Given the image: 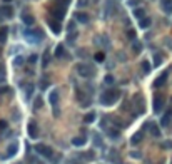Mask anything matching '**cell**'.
<instances>
[{
	"instance_id": "5b68a950",
	"label": "cell",
	"mask_w": 172,
	"mask_h": 164,
	"mask_svg": "<svg viewBox=\"0 0 172 164\" xmlns=\"http://www.w3.org/2000/svg\"><path fill=\"white\" fill-rule=\"evenodd\" d=\"M27 132H29L30 139H37L39 137V126H37L35 121H30L29 126H27Z\"/></svg>"
},
{
	"instance_id": "cb8c5ba5",
	"label": "cell",
	"mask_w": 172,
	"mask_h": 164,
	"mask_svg": "<svg viewBox=\"0 0 172 164\" xmlns=\"http://www.w3.org/2000/svg\"><path fill=\"white\" fill-rule=\"evenodd\" d=\"M107 136L110 139H119V136H120V132H119V129H114V127H110L107 131Z\"/></svg>"
},
{
	"instance_id": "f35d334b",
	"label": "cell",
	"mask_w": 172,
	"mask_h": 164,
	"mask_svg": "<svg viewBox=\"0 0 172 164\" xmlns=\"http://www.w3.org/2000/svg\"><path fill=\"white\" fill-rule=\"evenodd\" d=\"M90 2L89 0H79V7H85V5H89Z\"/></svg>"
},
{
	"instance_id": "2e32d148",
	"label": "cell",
	"mask_w": 172,
	"mask_h": 164,
	"mask_svg": "<svg viewBox=\"0 0 172 164\" xmlns=\"http://www.w3.org/2000/svg\"><path fill=\"white\" fill-rule=\"evenodd\" d=\"M49 101H50V104L54 107H57V102H59V91L57 89H54V91L50 92V97H49Z\"/></svg>"
},
{
	"instance_id": "3957f363",
	"label": "cell",
	"mask_w": 172,
	"mask_h": 164,
	"mask_svg": "<svg viewBox=\"0 0 172 164\" xmlns=\"http://www.w3.org/2000/svg\"><path fill=\"white\" fill-rule=\"evenodd\" d=\"M75 69H77V74L80 77H84V79H89V77L94 76V69L90 66H85V64H79V66H75Z\"/></svg>"
},
{
	"instance_id": "9c48e42d",
	"label": "cell",
	"mask_w": 172,
	"mask_h": 164,
	"mask_svg": "<svg viewBox=\"0 0 172 164\" xmlns=\"http://www.w3.org/2000/svg\"><path fill=\"white\" fill-rule=\"evenodd\" d=\"M169 72H170V67H169L167 70H165L162 76H159L157 79H155V82H154V87H162V85L165 84V80H167V76H169Z\"/></svg>"
},
{
	"instance_id": "277c9868",
	"label": "cell",
	"mask_w": 172,
	"mask_h": 164,
	"mask_svg": "<svg viewBox=\"0 0 172 164\" xmlns=\"http://www.w3.org/2000/svg\"><path fill=\"white\" fill-rule=\"evenodd\" d=\"M35 151L40 154V156L47 157V159H52V157H54V151H52L50 146H45V144H37Z\"/></svg>"
},
{
	"instance_id": "4316f807",
	"label": "cell",
	"mask_w": 172,
	"mask_h": 164,
	"mask_svg": "<svg viewBox=\"0 0 172 164\" xmlns=\"http://www.w3.org/2000/svg\"><path fill=\"white\" fill-rule=\"evenodd\" d=\"M132 50L135 52V54H140V52H142V44H140L139 40H134V44H132Z\"/></svg>"
},
{
	"instance_id": "7dc6e473",
	"label": "cell",
	"mask_w": 172,
	"mask_h": 164,
	"mask_svg": "<svg viewBox=\"0 0 172 164\" xmlns=\"http://www.w3.org/2000/svg\"><path fill=\"white\" fill-rule=\"evenodd\" d=\"M130 156L132 157H140V153H130Z\"/></svg>"
},
{
	"instance_id": "c3c4849f",
	"label": "cell",
	"mask_w": 172,
	"mask_h": 164,
	"mask_svg": "<svg viewBox=\"0 0 172 164\" xmlns=\"http://www.w3.org/2000/svg\"><path fill=\"white\" fill-rule=\"evenodd\" d=\"M4 2H5V4H8V2H12V0H4Z\"/></svg>"
},
{
	"instance_id": "8d00e7d4",
	"label": "cell",
	"mask_w": 172,
	"mask_h": 164,
	"mask_svg": "<svg viewBox=\"0 0 172 164\" xmlns=\"http://www.w3.org/2000/svg\"><path fill=\"white\" fill-rule=\"evenodd\" d=\"M25 92H27V95H29V97H30V95H32V94H33V85H27V89H25Z\"/></svg>"
},
{
	"instance_id": "60d3db41",
	"label": "cell",
	"mask_w": 172,
	"mask_h": 164,
	"mask_svg": "<svg viewBox=\"0 0 172 164\" xmlns=\"http://www.w3.org/2000/svg\"><path fill=\"white\" fill-rule=\"evenodd\" d=\"M127 37H129V39H135V32H134V30H129V32H127Z\"/></svg>"
},
{
	"instance_id": "4dcf8cb0",
	"label": "cell",
	"mask_w": 172,
	"mask_h": 164,
	"mask_svg": "<svg viewBox=\"0 0 172 164\" xmlns=\"http://www.w3.org/2000/svg\"><path fill=\"white\" fill-rule=\"evenodd\" d=\"M84 159L85 161H94V151H87V153H84Z\"/></svg>"
},
{
	"instance_id": "ba28073f",
	"label": "cell",
	"mask_w": 172,
	"mask_h": 164,
	"mask_svg": "<svg viewBox=\"0 0 172 164\" xmlns=\"http://www.w3.org/2000/svg\"><path fill=\"white\" fill-rule=\"evenodd\" d=\"M0 17L12 18V17H14V8H12L10 5H4V7H0Z\"/></svg>"
},
{
	"instance_id": "e575fe53",
	"label": "cell",
	"mask_w": 172,
	"mask_h": 164,
	"mask_svg": "<svg viewBox=\"0 0 172 164\" xmlns=\"http://www.w3.org/2000/svg\"><path fill=\"white\" fill-rule=\"evenodd\" d=\"M161 62H162L161 54H155V57H154V64H155V66H161Z\"/></svg>"
},
{
	"instance_id": "44dd1931",
	"label": "cell",
	"mask_w": 172,
	"mask_h": 164,
	"mask_svg": "<svg viewBox=\"0 0 172 164\" xmlns=\"http://www.w3.org/2000/svg\"><path fill=\"white\" fill-rule=\"evenodd\" d=\"M151 24H152V20L149 17H144L142 20H139V27H140V29H149Z\"/></svg>"
},
{
	"instance_id": "ffe728a7",
	"label": "cell",
	"mask_w": 172,
	"mask_h": 164,
	"mask_svg": "<svg viewBox=\"0 0 172 164\" xmlns=\"http://www.w3.org/2000/svg\"><path fill=\"white\" fill-rule=\"evenodd\" d=\"M65 55H67V54H65L64 45H62V44H59L57 47H55V57H57V59H64Z\"/></svg>"
},
{
	"instance_id": "d6a6232c",
	"label": "cell",
	"mask_w": 172,
	"mask_h": 164,
	"mask_svg": "<svg viewBox=\"0 0 172 164\" xmlns=\"http://www.w3.org/2000/svg\"><path fill=\"white\" fill-rule=\"evenodd\" d=\"M161 147L162 149H172V141H164L161 144Z\"/></svg>"
},
{
	"instance_id": "bcb514c9",
	"label": "cell",
	"mask_w": 172,
	"mask_h": 164,
	"mask_svg": "<svg viewBox=\"0 0 172 164\" xmlns=\"http://www.w3.org/2000/svg\"><path fill=\"white\" fill-rule=\"evenodd\" d=\"M30 164H40V162L35 159V157H30Z\"/></svg>"
},
{
	"instance_id": "5bb4252c",
	"label": "cell",
	"mask_w": 172,
	"mask_h": 164,
	"mask_svg": "<svg viewBox=\"0 0 172 164\" xmlns=\"http://www.w3.org/2000/svg\"><path fill=\"white\" fill-rule=\"evenodd\" d=\"M144 139V132L142 131H139V132H135V134L132 136V137H130V144H132V146H137V144H139L140 141H142Z\"/></svg>"
},
{
	"instance_id": "8fae6325",
	"label": "cell",
	"mask_w": 172,
	"mask_h": 164,
	"mask_svg": "<svg viewBox=\"0 0 172 164\" xmlns=\"http://www.w3.org/2000/svg\"><path fill=\"white\" fill-rule=\"evenodd\" d=\"M22 20H24V24H25V25H33V22H35L33 15L30 14L29 10H24V14H22Z\"/></svg>"
},
{
	"instance_id": "1f68e13d",
	"label": "cell",
	"mask_w": 172,
	"mask_h": 164,
	"mask_svg": "<svg viewBox=\"0 0 172 164\" xmlns=\"http://www.w3.org/2000/svg\"><path fill=\"white\" fill-rule=\"evenodd\" d=\"M7 127H8V124H7V121H4V119H0V132H4V131H7Z\"/></svg>"
},
{
	"instance_id": "f907efd6",
	"label": "cell",
	"mask_w": 172,
	"mask_h": 164,
	"mask_svg": "<svg viewBox=\"0 0 172 164\" xmlns=\"http://www.w3.org/2000/svg\"><path fill=\"white\" fill-rule=\"evenodd\" d=\"M170 107H172V97H170Z\"/></svg>"
},
{
	"instance_id": "74e56055",
	"label": "cell",
	"mask_w": 172,
	"mask_h": 164,
	"mask_svg": "<svg viewBox=\"0 0 172 164\" xmlns=\"http://www.w3.org/2000/svg\"><path fill=\"white\" fill-rule=\"evenodd\" d=\"M77 39V32H75V30H74V32H72V34H68V40H70V42H74V40H75Z\"/></svg>"
},
{
	"instance_id": "d590c367",
	"label": "cell",
	"mask_w": 172,
	"mask_h": 164,
	"mask_svg": "<svg viewBox=\"0 0 172 164\" xmlns=\"http://www.w3.org/2000/svg\"><path fill=\"white\" fill-rule=\"evenodd\" d=\"M14 64H15V66H22V64H24V57H22V55H18V57L14 60Z\"/></svg>"
},
{
	"instance_id": "ac0fdd59",
	"label": "cell",
	"mask_w": 172,
	"mask_h": 164,
	"mask_svg": "<svg viewBox=\"0 0 172 164\" xmlns=\"http://www.w3.org/2000/svg\"><path fill=\"white\" fill-rule=\"evenodd\" d=\"M149 131H151V134L154 136V137H161V129L157 127V124L151 122V124H149Z\"/></svg>"
},
{
	"instance_id": "f6af8a7d",
	"label": "cell",
	"mask_w": 172,
	"mask_h": 164,
	"mask_svg": "<svg viewBox=\"0 0 172 164\" xmlns=\"http://www.w3.org/2000/svg\"><path fill=\"white\" fill-rule=\"evenodd\" d=\"M35 60H37V55H35V54H32V55L29 57V62H32V64H33Z\"/></svg>"
},
{
	"instance_id": "603a6c76",
	"label": "cell",
	"mask_w": 172,
	"mask_h": 164,
	"mask_svg": "<svg viewBox=\"0 0 172 164\" xmlns=\"http://www.w3.org/2000/svg\"><path fill=\"white\" fill-rule=\"evenodd\" d=\"M72 144L77 146V147L84 146V144H85V137H84V136H80V137H74V139H72Z\"/></svg>"
},
{
	"instance_id": "e0dca14e",
	"label": "cell",
	"mask_w": 172,
	"mask_h": 164,
	"mask_svg": "<svg viewBox=\"0 0 172 164\" xmlns=\"http://www.w3.org/2000/svg\"><path fill=\"white\" fill-rule=\"evenodd\" d=\"M7 37H8V27H0V44L7 42Z\"/></svg>"
},
{
	"instance_id": "484cf974",
	"label": "cell",
	"mask_w": 172,
	"mask_h": 164,
	"mask_svg": "<svg viewBox=\"0 0 172 164\" xmlns=\"http://www.w3.org/2000/svg\"><path fill=\"white\" fill-rule=\"evenodd\" d=\"M144 15H145V10H144V8H135V10H134V17H135L137 20H142Z\"/></svg>"
},
{
	"instance_id": "52a82bcc",
	"label": "cell",
	"mask_w": 172,
	"mask_h": 164,
	"mask_svg": "<svg viewBox=\"0 0 172 164\" xmlns=\"http://www.w3.org/2000/svg\"><path fill=\"white\" fill-rule=\"evenodd\" d=\"M170 122H172V107H169V109L164 112L162 119H161V126H162V127H169Z\"/></svg>"
},
{
	"instance_id": "836d02e7",
	"label": "cell",
	"mask_w": 172,
	"mask_h": 164,
	"mask_svg": "<svg viewBox=\"0 0 172 164\" xmlns=\"http://www.w3.org/2000/svg\"><path fill=\"white\" fill-rule=\"evenodd\" d=\"M43 55H45V57H43L42 64H43V67H47V66H49V62H50V55L47 54V52H45V54H43Z\"/></svg>"
},
{
	"instance_id": "6da1fadb",
	"label": "cell",
	"mask_w": 172,
	"mask_h": 164,
	"mask_svg": "<svg viewBox=\"0 0 172 164\" xmlns=\"http://www.w3.org/2000/svg\"><path fill=\"white\" fill-rule=\"evenodd\" d=\"M119 95H120V92H119L117 89H110V91H105L104 94L100 95V102L104 104V106H112L114 102H117Z\"/></svg>"
},
{
	"instance_id": "4fadbf2b",
	"label": "cell",
	"mask_w": 172,
	"mask_h": 164,
	"mask_svg": "<svg viewBox=\"0 0 172 164\" xmlns=\"http://www.w3.org/2000/svg\"><path fill=\"white\" fill-rule=\"evenodd\" d=\"M161 8L165 14H172V0H161Z\"/></svg>"
},
{
	"instance_id": "7a4b0ae2",
	"label": "cell",
	"mask_w": 172,
	"mask_h": 164,
	"mask_svg": "<svg viewBox=\"0 0 172 164\" xmlns=\"http://www.w3.org/2000/svg\"><path fill=\"white\" fill-rule=\"evenodd\" d=\"M67 2H68V0H59L57 4H55L54 7L50 8L52 15H54L55 18H59V20H62V18H64L65 8H67Z\"/></svg>"
},
{
	"instance_id": "816d5d0a",
	"label": "cell",
	"mask_w": 172,
	"mask_h": 164,
	"mask_svg": "<svg viewBox=\"0 0 172 164\" xmlns=\"http://www.w3.org/2000/svg\"><path fill=\"white\" fill-rule=\"evenodd\" d=\"M18 164H20V162H18Z\"/></svg>"
},
{
	"instance_id": "681fc988",
	"label": "cell",
	"mask_w": 172,
	"mask_h": 164,
	"mask_svg": "<svg viewBox=\"0 0 172 164\" xmlns=\"http://www.w3.org/2000/svg\"><path fill=\"white\" fill-rule=\"evenodd\" d=\"M2 69H4V67H2V66H0V74H2Z\"/></svg>"
},
{
	"instance_id": "83f0119b",
	"label": "cell",
	"mask_w": 172,
	"mask_h": 164,
	"mask_svg": "<svg viewBox=\"0 0 172 164\" xmlns=\"http://www.w3.org/2000/svg\"><path fill=\"white\" fill-rule=\"evenodd\" d=\"M42 104H43L42 97H37L35 101H33V109H35V111H40V109H42Z\"/></svg>"
},
{
	"instance_id": "ee69618b",
	"label": "cell",
	"mask_w": 172,
	"mask_h": 164,
	"mask_svg": "<svg viewBox=\"0 0 172 164\" xmlns=\"http://www.w3.org/2000/svg\"><path fill=\"white\" fill-rule=\"evenodd\" d=\"M7 92H10L8 87H0V94H7Z\"/></svg>"
},
{
	"instance_id": "d4e9b609",
	"label": "cell",
	"mask_w": 172,
	"mask_h": 164,
	"mask_svg": "<svg viewBox=\"0 0 172 164\" xmlns=\"http://www.w3.org/2000/svg\"><path fill=\"white\" fill-rule=\"evenodd\" d=\"M94 121H95V112H89V114L84 116V122H85V124H90Z\"/></svg>"
},
{
	"instance_id": "d6986e66",
	"label": "cell",
	"mask_w": 172,
	"mask_h": 164,
	"mask_svg": "<svg viewBox=\"0 0 172 164\" xmlns=\"http://www.w3.org/2000/svg\"><path fill=\"white\" fill-rule=\"evenodd\" d=\"M17 149H18L17 142H12L10 146L7 147V157H12V156H15V154H17Z\"/></svg>"
},
{
	"instance_id": "b9f144b4",
	"label": "cell",
	"mask_w": 172,
	"mask_h": 164,
	"mask_svg": "<svg viewBox=\"0 0 172 164\" xmlns=\"http://www.w3.org/2000/svg\"><path fill=\"white\" fill-rule=\"evenodd\" d=\"M47 85H49V80H47V79L43 80V79H42V82H40V87H42V89H45Z\"/></svg>"
},
{
	"instance_id": "9a60e30c",
	"label": "cell",
	"mask_w": 172,
	"mask_h": 164,
	"mask_svg": "<svg viewBox=\"0 0 172 164\" xmlns=\"http://www.w3.org/2000/svg\"><path fill=\"white\" fill-rule=\"evenodd\" d=\"M75 18L79 20L80 24H89V20H90V17L85 14V12H84V14H82V12H77V14H75Z\"/></svg>"
},
{
	"instance_id": "30bf717a",
	"label": "cell",
	"mask_w": 172,
	"mask_h": 164,
	"mask_svg": "<svg viewBox=\"0 0 172 164\" xmlns=\"http://www.w3.org/2000/svg\"><path fill=\"white\" fill-rule=\"evenodd\" d=\"M162 107H164V97L157 94L154 97V112H161Z\"/></svg>"
},
{
	"instance_id": "7bdbcfd3",
	"label": "cell",
	"mask_w": 172,
	"mask_h": 164,
	"mask_svg": "<svg viewBox=\"0 0 172 164\" xmlns=\"http://www.w3.org/2000/svg\"><path fill=\"white\" fill-rule=\"evenodd\" d=\"M105 82H107V84H112V82H114V77H112V76H107V77H105Z\"/></svg>"
},
{
	"instance_id": "7402d4cb",
	"label": "cell",
	"mask_w": 172,
	"mask_h": 164,
	"mask_svg": "<svg viewBox=\"0 0 172 164\" xmlns=\"http://www.w3.org/2000/svg\"><path fill=\"white\" fill-rule=\"evenodd\" d=\"M49 25H50V29H52V32H54V34H60V24H59V22L49 20Z\"/></svg>"
},
{
	"instance_id": "f546056e",
	"label": "cell",
	"mask_w": 172,
	"mask_h": 164,
	"mask_svg": "<svg viewBox=\"0 0 172 164\" xmlns=\"http://www.w3.org/2000/svg\"><path fill=\"white\" fill-rule=\"evenodd\" d=\"M94 59H95L97 62H104V59H105V54H104V52H97V54L94 55Z\"/></svg>"
},
{
	"instance_id": "ab89813d",
	"label": "cell",
	"mask_w": 172,
	"mask_h": 164,
	"mask_svg": "<svg viewBox=\"0 0 172 164\" xmlns=\"http://www.w3.org/2000/svg\"><path fill=\"white\" fill-rule=\"evenodd\" d=\"M140 2H142V0H130V2H129V5L135 7V5H140Z\"/></svg>"
},
{
	"instance_id": "f1b7e54d",
	"label": "cell",
	"mask_w": 172,
	"mask_h": 164,
	"mask_svg": "<svg viewBox=\"0 0 172 164\" xmlns=\"http://www.w3.org/2000/svg\"><path fill=\"white\" fill-rule=\"evenodd\" d=\"M140 67H142V72H144V74H149V72H151V64L147 62V60H144V62L140 64Z\"/></svg>"
},
{
	"instance_id": "7c38bea8",
	"label": "cell",
	"mask_w": 172,
	"mask_h": 164,
	"mask_svg": "<svg viewBox=\"0 0 172 164\" xmlns=\"http://www.w3.org/2000/svg\"><path fill=\"white\" fill-rule=\"evenodd\" d=\"M115 12H117V5H115L112 0H109L107 5H105V15H107V17H112Z\"/></svg>"
},
{
	"instance_id": "8992f818",
	"label": "cell",
	"mask_w": 172,
	"mask_h": 164,
	"mask_svg": "<svg viewBox=\"0 0 172 164\" xmlns=\"http://www.w3.org/2000/svg\"><path fill=\"white\" fill-rule=\"evenodd\" d=\"M25 39H29L30 42H39V40L42 39V34H40L39 30H35V29H30V30L25 32Z\"/></svg>"
}]
</instances>
